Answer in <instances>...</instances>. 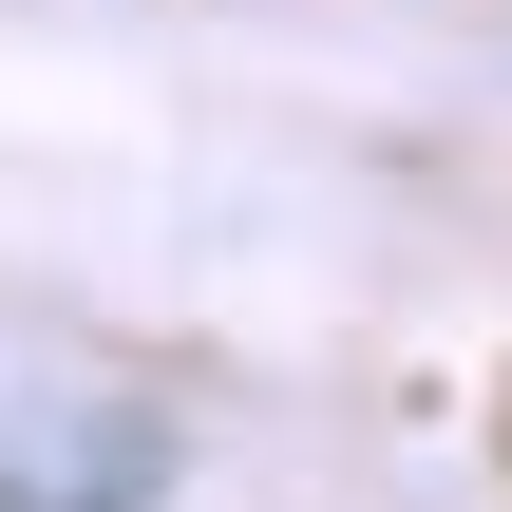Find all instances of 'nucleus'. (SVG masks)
Segmentation results:
<instances>
[{
  "label": "nucleus",
  "instance_id": "obj_1",
  "mask_svg": "<svg viewBox=\"0 0 512 512\" xmlns=\"http://www.w3.org/2000/svg\"><path fill=\"white\" fill-rule=\"evenodd\" d=\"M152 475H171L152 418H114V437H57V418L19 437V418H0V512H133Z\"/></svg>",
  "mask_w": 512,
  "mask_h": 512
}]
</instances>
